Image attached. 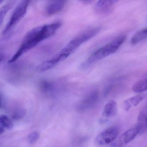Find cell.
I'll list each match as a JSON object with an SVG mask.
<instances>
[{
    "instance_id": "obj_1",
    "label": "cell",
    "mask_w": 147,
    "mask_h": 147,
    "mask_svg": "<svg viewBox=\"0 0 147 147\" xmlns=\"http://www.w3.org/2000/svg\"><path fill=\"white\" fill-rule=\"evenodd\" d=\"M62 24L61 22H55L36 27L28 31L24 36L18 51L9 60V63L16 61L39 43L51 37L60 28Z\"/></svg>"
},
{
    "instance_id": "obj_2",
    "label": "cell",
    "mask_w": 147,
    "mask_h": 147,
    "mask_svg": "<svg viewBox=\"0 0 147 147\" xmlns=\"http://www.w3.org/2000/svg\"><path fill=\"white\" fill-rule=\"evenodd\" d=\"M127 39V36L121 35L94 52L80 65L82 69L88 68L101 60L115 53Z\"/></svg>"
},
{
    "instance_id": "obj_3",
    "label": "cell",
    "mask_w": 147,
    "mask_h": 147,
    "mask_svg": "<svg viewBox=\"0 0 147 147\" xmlns=\"http://www.w3.org/2000/svg\"><path fill=\"white\" fill-rule=\"evenodd\" d=\"M100 27L89 28L74 37L57 54L55 55L59 62H62L68 58L82 44L96 35L101 30Z\"/></svg>"
},
{
    "instance_id": "obj_4",
    "label": "cell",
    "mask_w": 147,
    "mask_h": 147,
    "mask_svg": "<svg viewBox=\"0 0 147 147\" xmlns=\"http://www.w3.org/2000/svg\"><path fill=\"white\" fill-rule=\"evenodd\" d=\"M29 2V1L25 0L21 1L18 4L14 10L8 22L3 31V34L8 33L11 31L24 17L26 13Z\"/></svg>"
},
{
    "instance_id": "obj_5",
    "label": "cell",
    "mask_w": 147,
    "mask_h": 147,
    "mask_svg": "<svg viewBox=\"0 0 147 147\" xmlns=\"http://www.w3.org/2000/svg\"><path fill=\"white\" fill-rule=\"evenodd\" d=\"M119 129L115 126H112L104 130L99 134L96 139L98 145L104 146L114 141L118 136Z\"/></svg>"
},
{
    "instance_id": "obj_6",
    "label": "cell",
    "mask_w": 147,
    "mask_h": 147,
    "mask_svg": "<svg viewBox=\"0 0 147 147\" xmlns=\"http://www.w3.org/2000/svg\"><path fill=\"white\" fill-rule=\"evenodd\" d=\"M117 1L112 0L98 1L95 4L94 9L97 14L102 15L108 14L113 11L115 3Z\"/></svg>"
},
{
    "instance_id": "obj_7",
    "label": "cell",
    "mask_w": 147,
    "mask_h": 147,
    "mask_svg": "<svg viewBox=\"0 0 147 147\" xmlns=\"http://www.w3.org/2000/svg\"><path fill=\"white\" fill-rule=\"evenodd\" d=\"M65 1H52L48 2L45 8V13L51 16L61 11L65 5Z\"/></svg>"
},
{
    "instance_id": "obj_8",
    "label": "cell",
    "mask_w": 147,
    "mask_h": 147,
    "mask_svg": "<svg viewBox=\"0 0 147 147\" xmlns=\"http://www.w3.org/2000/svg\"><path fill=\"white\" fill-rule=\"evenodd\" d=\"M136 125L140 127V134L144 133L147 131V102L140 112Z\"/></svg>"
},
{
    "instance_id": "obj_9",
    "label": "cell",
    "mask_w": 147,
    "mask_h": 147,
    "mask_svg": "<svg viewBox=\"0 0 147 147\" xmlns=\"http://www.w3.org/2000/svg\"><path fill=\"white\" fill-rule=\"evenodd\" d=\"M140 133V129L137 125H135L126 131L121 137L122 142L126 144L133 141L139 134Z\"/></svg>"
},
{
    "instance_id": "obj_10",
    "label": "cell",
    "mask_w": 147,
    "mask_h": 147,
    "mask_svg": "<svg viewBox=\"0 0 147 147\" xmlns=\"http://www.w3.org/2000/svg\"><path fill=\"white\" fill-rule=\"evenodd\" d=\"M117 112L116 102L114 100H111L107 103L105 106L103 116L106 118H111L115 116Z\"/></svg>"
},
{
    "instance_id": "obj_11",
    "label": "cell",
    "mask_w": 147,
    "mask_h": 147,
    "mask_svg": "<svg viewBox=\"0 0 147 147\" xmlns=\"http://www.w3.org/2000/svg\"><path fill=\"white\" fill-rule=\"evenodd\" d=\"M144 98V96L140 95L127 99L123 102V108L124 110L126 111H128L131 108L138 105Z\"/></svg>"
},
{
    "instance_id": "obj_12",
    "label": "cell",
    "mask_w": 147,
    "mask_h": 147,
    "mask_svg": "<svg viewBox=\"0 0 147 147\" xmlns=\"http://www.w3.org/2000/svg\"><path fill=\"white\" fill-rule=\"evenodd\" d=\"M97 98V96L96 93H93L85 99L80 105L79 109L85 110L91 108L96 102Z\"/></svg>"
},
{
    "instance_id": "obj_13",
    "label": "cell",
    "mask_w": 147,
    "mask_h": 147,
    "mask_svg": "<svg viewBox=\"0 0 147 147\" xmlns=\"http://www.w3.org/2000/svg\"><path fill=\"white\" fill-rule=\"evenodd\" d=\"M16 2V1H9L0 7V27L2 24L8 12L13 7Z\"/></svg>"
},
{
    "instance_id": "obj_14",
    "label": "cell",
    "mask_w": 147,
    "mask_h": 147,
    "mask_svg": "<svg viewBox=\"0 0 147 147\" xmlns=\"http://www.w3.org/2000/svg\"><path fill=\"white\" fill-rule=\"evenodd\" d=\"M147 38V27L137 32L132 37L131 43L136 45Z\"/></svg>"
},
{
    "instance_id": "obj_15",
    "label": "cell",
    "mask_w": 147,
    "mask_h": 147,
    "mask_svg": "<svg viewBox=\"0 0 147 147\" xmlns=\"http://www.w3.org/2000/svg\"><path fill=\"white\" fill-rule=\"evenodd\" d=\"M13 124L12 120L5 115H0V128L10 129L13 128Z\"/></svg>"
},
{
    "instance_id": "obj_16",
    "label": "cell",
    "mask_w": 147,
    "mask_h": 147,
    "mask_svg": "<svg viewBox=\"0 0 147 147\" xmlns=\"http://www.w3.org/2000/svg\"><path fill=\"white\" fill-rule=\"evenodd\" d=\"M134 92L142 93L147 91V77L136 83L132 88Z\"/></svg>"
},
{
    "instance_id": "obj_17",
    "label": "cell",
    "mask_w": 147,
    "mask_h": 147,
    "mask_svg": "<svg viewBox=\"0 0 147 147\" xmlns=\"http://www.w3.org/2000/svg\"><path fill=\"white\" fill-rule=\"evenodd\" d=\"M39 134L36 131L32 132L28 136V141L30 144H33L35 143L39 138Z\"/></svg>"
},
{
    "instance_id": "obj_18",
    "label": "cell",
    "mask_w": 147,
    "mask_h": 147,
    "mask_svg": "<svg viewBox=\"0 0 147 147\" xmlns=\"http://www.w3.org/2000/svg\"><path fill=\"white\" fill-rule=\"evenodd\" d=\"M25 110L23 109H19V110H16L15 112H14L13 114V118L15 120H20L22 119L25 115Z\"/></svg>"
},
{
    "instance_id": "obj_19",
    "label": "cell",
    "mask_w": 147,
    "mask_h": 147,
    "mask_svg": "<svg viewBox=\"0 0 147 147\" xmlns=\"http://www.w3.org/2000/svg\"><path fill=\"white\" fill-rule=\"evenodd\" d=\"M4 58V54L1 47H0V63L3 60Z\"/></svg>"
},
{
    "instance_id": "obj_20",
    "label": "cell",
    "mask_w": 147,
    "mask_h": 147,
    "mask_svg": "<svg viewBox=\"0 0 147 147\" xmlns=\"http://www.w3.org/2000/svg\"><path fill=\"white\" fill-rule=\"evenodd\" d=\"M2 97L1 95L0 94V109L1 108L2 106Z\"/></svg>"
},
{
    "instance_id": "obj_21",
    "label": "cell",
    "mask_w": 147,
    "mask_h": 147,
    "mask_svg": "<svg viewBox=\"0 0 147 147\" xmlns=\"http://www.w3.org/2000/svg\"><path fill=\"white\" fill-rule=\"evenodd\" d=\"M82 2L84 3H91L92 2V1H82Z\"/></svg>"
},
{
    "instance_id": "obj_22",
    "label": "cell",
    "mask_w": 147,
    "mask_h": 147,
    "mask_svg": "<svg viewBox=\"0 0 147 147\" xmlns=\"http://www.w3.org/2000/svg\"><path fill=\"white\" fill-rule=\"evenodd\" d=\"M3 132H4V130L0 128V135H1L3 133Z\"/></svg>"
},
{
    "instance_id": "obj_23",
    "label": "cell",
    "mask_w": 147,
    "mask_h": 147,
    "mask_svg": "<svg viewBox=\"0 0 147 147\" xmlns=\"http://www.w3.org/2000/svg\"><path fill=\"white\" fill-rule=\"evenodd\" d=\"M3 2V1H1V0H0V4H1V3H2Z\"/></svg>"
}]
</instances>
